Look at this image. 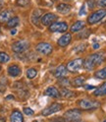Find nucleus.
Instances as JSON below:
<instances>
[{"instance_id": "nucleus-43", "label": "nucleus", "mask_w": 106, "mask_h": 122, "mask_svg": "<svg viewBox=\"0 0 106 122\" xmlns=\"http://www.w3.org/2000/svg\"></svg>"}, {"instance_id": "nucleus-29", "label": "nucleus", "mask_w": 106, "mask_h": 122, "mask_svg": "<svg viewBox=\"0 0 106 122\" xmlns=\"http://www.w3.org/2000/svg\"><path fill=\"white\" fill-rule=\"evenodd\" d=\"M87 47V44L86 43H82V44H80L79 46H77L74 50L76 51V53H81V52H84L85 49Z\"/></svg>"}, {"instance_id": "nucleus-18", "label": "nucleus", "mask_w": 106, "mask_h": 122, "mask_svg": "<svg viewBox=\"0 0 106 122\" xmlns=\"http://www.w3.org/2000/svg\"><path fill=\"white\" fill-rule=\"evenodd\" d=\"M57 11L61 14H68L70 11H71V6L68 5L66 3H60L58 6H57Z\"/></svg>"}, {"instance_id": "nucleus-14", "label": "nucleus", "mask_w": 106, "mask_h": 122, "mask_svg": "<svg viewBox=\"0 0 106 122\" xmlns=\"http://www.w3.org/2000/svg\"><path fill=\"white\" fill-rule=\"evenodd\" d=\"M10 121L11 122H24V117H23L22 113L19 110H14L11 113Z\"/></svg>"}, {"instance_id": "nucleus-13", "label": "nucleus", "mask_w": 106, "mask_h": 122, "mask_svg": "<svg viewBox=\"0 0 106 122\" xmlns=\"http://www.w3.org/2000/svg\"><path fill=\"white\" fill-rule=\"evenodd\" d=\"M44 95L47 97H59L60 92L55 87H48L44 91Z\"/></svg>"}, {"instance_id": "nucleus-17", "label": "nucleus", "mask_w": 106, "mask_h": 122, "mask_svg": "<svg viewBox=\"0 0 106 122\" xmlns=\"http://www.w3.org/2000/svg\"><path fill=\"white\" fill-rule=\"evenodd\" d=\"M12 18V11L11 10H4L0 12V23L8 22Z\"/></svg>"}, {"instance_id": "nucleus-39", "label": "nucleus", "mask_w": 106, "mask_h": 122, "mask_svg": "<svg viewBox=\"0 0 106 122\" xmlns=\"http://www.w3.org/2000/svg\"><path fill=\"white\" fill-rule=\"evenodd\" d=\"M16 33H17V30H15V29L11 30V35H15V34H16Z\"/></svg>"}, {"instance_id": "nucleus-38", "label": "nucleus", "mask_w": 106, "mask_h": 122, "mask_svg": "<svg viewBox=\"0 0 106 122\" xmlns=\"http://www.w3.org/2000/svg\"><path fill=\"white\" fill-rule=\"evenodd\" d=\"M11 98H12V100L14 98V97H13V96H11V95H10V96H7V97H6V100H11Z\"/></svg>"}, {"instance_id": "nucleus-26", "label": "nucleus", "mask_w": 106, "mask_h": 122, "mask_svg": "<svg viewBox=\"0 0 106 122\" xmlns=\"http://www.w3.org/2000/svg\"><path fill=\"white\" fill-rule=\"evenodd\" d=\"M36 74H37V72L34 68H29V69L27 70V77L29 79H34L36 76Z\"/></svg>"}, {"instance_id": "nucleus-3", "label": "nucleus", "mask_w": 106, "mask_h": 122, "mask_svg": "<svg viewBox=\"0 0 106 122\" xmlns=\"http://www.w3.org/2000/svg\"><path fill=\"white\" fill-rule=\"evenodd\" d=\"M106 16V9H100L92 13L87 18V23L89 25H94L100 22Z\"/></svg>"}, {"instance_id": "nucleus-6", "label": "nucleus", "mask_w": 106, "mask_h": 122, "mask_svg": "<svg viewBox=\"0 0 106 122\" xmlns=\"http://www.w3.org/2000/svg\"><path fill=\"white\" fill-rule=\"evenodd\" d=\"M61 109H62V104H60L58 102H54V103L50 104L49 106H47V107H45L44 109H42L40 114L42 116H48L53 113H56V112L60 111Z\"/></svg>"}, {"instance_id": "nucleus-30", "label": "nucleus", "mask_w": 106, "mask_h": 122, "mask_svg": "<svg viewBox=\"0 0 106 122\" xmlns=\"http://www.w3.org/2000/svg\"><path fill=\"white\" fill-rule=\"evenodd\" d=\"M24 113L28 116H33L34 114V111L31 108V107H25L24 108Z\"/></svg>"}, {"instance_id": "nucleus-28", "label": "nucleus", "mask_w": 106, "mask_h": 122, "mask_svg": "<svg viewBox=\"0 0 106 122\" xmlns=\"http://www.w3.org/2000/svg\"><path fill=\"white\" fill-rule=\"evenodd\" d=\"M58 83H59V85L62 86V87H68V86L71 85L70 80H68V79H66V78H62L61 80H59Z\"/></svg>"}, {"instance_id": "nucleus-31", "label": "nucleus", "mask_w": 106, "mask_h": 122, "mask_svg": "<svg viewBox=\"0 0 106 122\" xmlns=\"http://www.w3.org/2000/svg\"><path fill=\"white\" fill-rule=\"evenodd\" d=\"M96 6H98L99 8H105L106 7V0H97Z\"/></svg>"}, {"instance_id": "nucleus-25", "label": "nucleus", "mask_w": 106, "mask_h": 122, "mask_svg": "<svg viewBox=\"0 0 106 122\" xmlns=\"http://www.w3.org/2000/svg\"><path fill=\"white\" fill-rule=\"evenodd\" d=\"M10 60V56L6 52L1 51L0 52V63H6Z\"/></svg>"}, {"instance_id": "nucleus-37", "label": "nucleus", "mask_w": 106, "mask_h": 122, "mask_svg": "<svg viewBox=\"0 0 106 122\" xmlns=\"http://www.w3.org/2000/svg\"><path fill=\"white\" fill-rule=\"evenodd\" d=\"M3 5H4L3 0H0V11H1V9L3 8Z\"/></svg>"}, {"instance_id": "nucleus-32", "label": "nucleus", "mask_w": 106, "mask_h": 122, "mask_svg": "<svg viewBox=\"0 0 106 122\" xmlns=\"http://www.w3.org/2000/svg\"><path fill=\"white\" fill-rule=\"evenodd\" d=\"M87 4L90 10H92L95 6V0H87Z\"/></svg>"}, {"instance_id": "nucleus-11", "label": "nucleus", "mask_w": 106, "mask_h": 122, "mask_svg": "<svg viewBox=\"0 0 106 122\" xmlns=\"http://www.w3.org/2000/svg\"><path fill=\"white\" fill-rule=\"evenodd\" d=\"M67 73H68V69H67V67H65L64 65L58 66L56 69L54 70V72H53V74H54V77H56L58 79L65 78V76L67 75Z\"/></svg>"}, {"instance_id": "nucleus-5", "label": "nucleus", "mask_w": 106, "mask_h": 122, "mask_svg": "<svg viewBox=\"0 0 106 122\" xmlns=\"http://www.w3.org/2000/svg\"><path fill=\"white\" fill-rule=\"evenodd\" d=\"M29 47V42L28 41H18L12 45V50L15 53H23Z\"/></svg>"}, {"instance_id": "nucleus-33", "label": "nucleus", "mask_w": 106, "mask_h": 122, "mask_svg": "<svg viewBox=\"0 0 106 122\" xmlns=\"http://www.w3.org/2000/svg\"><path fill=\"white\" fill-rule=\"evenodd\" d=\"M17 3L19 6H27L29 3V0H18Z\"/></svg>"}, {"instance_id": "nucleus-23", "label": "nucleus", "mask_w": 106, "mask_h": 122, "mask_svg": "<svg viewBox=\"0 0 106 122\" xmlns=\"http://www.w3.org/2000/svg\"><path fill=\"white\" fill-rule=\"evenodd\" d=\"M94 77L97 79H100V80H105L106 79V67L96 71L94 73Z\"/></svg>"}, {"instance_id": "nucleus-40", "label": "nucleus", "mask_w": 106, "mask_h": 122, "mask_svg": "<svg viewBox=\"0 0 106 122\" xmlns=\"http://www.w3.org/2000/svg\"><path fill=\"white\" fill-rule=\"evenodd\" d=\"M33 122H43V121H41V120H34Z\"/></svg>"}, {"instance_id": "nucleus-20", "label": "nucleus", "mask_w": 106, "mask_h": 122, "mask_svg": "<svg viewBox=\"0 0 106 122\" xmlns=\"http://www.w3.org/2000/svg\"><path fill=\"white\" fill-rule=\"evenodd\" d=\"M85 81H86V79L84 77H77V78L73 79V81L71 82V85H73L76 88H79V87H82L84 85Z\"/></svg>"}, {"instance_id": "nucleus-27", "label": "nucleus", "mask_w": 106, "mask_h": 122, "mask_svg": "<svg viewBox=\"0 0 106 122\" xmlns=\"http://www.w3.org/2000/svg\"><path fill=\"white\" fill-rule=\"evenodd\" d=\"M89 35H90V30H87V29H82V32L79 34V37L80 39H86V37H88L89 36Z\"/></svg>"}, {"instance_id": "nucleus-22", "label": "nucleus", "mask_w": 106, "mask_h": 122, "mask_svg": "<svg viewBox=\"0 0 106 122\" xmlns=\"http://www.w3.org/2000/svg\"><path fill=\"white\" fill-rule=\"evenodd\" d=\"M60 96H62V97H65V98H71V97H73L75 95H74V93H73L72 91L68 90V89H66V88H63V89H61V91H60Z\"/></svg>"}, {"instance_id": "nucleus-1", "label": "nucleus", "mask_w": 106, "mask_h": 122, "mask_svg": "<svg viewBox=\"0 0 106 122\" xmlns=\"http://www.w3.org/2000/svg\"><path fill=\"white\" fill-rule=\"evenodd\" d=\"M104 53L103 52H97L89 55L85 61H84V67L87 71L93 70L95 67L99 66L104 61Z\"/></svg>"}, {"instance_id": "nucleus-36", "label": "nucleus", "mask_w": 106, "mask_h": 122, "mask_svg": "<svg viewBox=\"0 0 106 122\" xmlns=\"http://www.w3.org/2000/svg\"><path fill=\"white\" fill-rule=\"evenodd\" d=\"M92 47H93L94 49H98V48L100 47V44H99V43H94V44L92 45Z\"/></svg>"}, {"instance_id": "nucleus-35", "label": "nucleus", "mask_w": 106, "mask_h": 122, "mask_svg": "<svg viewBox=\"0 0 106 122\" xmlns=\"http://www.w3.org/2000/svg\"><path fill=\"white\" fill-rule=\"evenodd\" d=\"M85 89H87V90H93V89H95V87L89 86V85H85Z\"/></svg>"}, {"instance_id": "nucleus-12", "label": "nucleus", "mask_w": 106, "mask_h": 122, "mask_svg": "<svg viewBox=\"0 0 106 122\" xmlns=\"http://www.w3.org/2000/svg\"><path fill=\"white\" fill-rule=\"evenodd\" d=\"M71 41H72V35L68 33V34L63 35L61 37H60V39L58 40V41H57V43H58L59 46L65 47L71 42Z\"/></svg>"}, {"instance_id": "nucleus-8", "label": "nucleus", "mask_w": 106, "mask_h": 122, "mask_svg": "<svg viewBox=\"0 0 106 122\" xmlns=\"http://www.w3.org/2000/svg\"><path fill=\"white\" fill-rule=\"evenodd\" d=\"M82 66H84V59L77 58V59L70 61V62L68 63L67 69H68V71H71V72H77Z\"/></svg>"}, {"instance_id": "nucleus-15", "label": "nucleus", "mask_w": 106, "mask_h": 122, "mask_svg": "<svg viewBox=\"0 0 106 122\" xmlns=\"http://www.w3.org/2000/svg\"><path fill=\"white\" fill-rule=\"evenodd\" d=\"M85 26H86V24H85L84 21H77L72 25L70 30H71L72 33H78V32H80V30H82V29H84Z\"/></svg>"}, {"instance_id": "nucleus-2", "label": "nucleus", "mask_w": 106, "mask_h": 122, "mask_svg": "<svg viewBox=\"0 0 106 122\" xmlns=\"http://www.w3.org/2000/svg\"><path fill=\"white\" fill-rule=\"evenodd\" d=\"M78 105L82 109L92 110V109H96L99 107L100 103L96 101H90V100H87V98H82V100L78 102Z\"/></svg>"}, {"instance_id": "nucleus-7", "label": "nucleus", "mask_w": 106, "mask_h": 122, "mask_svg": "<svg viewBox=\"0 0 106 122\" xmlns=\"http://www.w3.org/2000/svg\"><path fill=\"white\" fill-rule=\"evenodd\" d=\"M68 30V25L65 22H54L49 26V30L52 33H65Z\"/></svg>"}, {"instance_id": "nucleus-41", "label": "nucleus", "mask_w": 106, "mask_h": 122, "mask_svg": "<svg viewBox=\"0 0 106 122\" xmlns=\"http://www.w3.org/2000/svg\"><path fill=\"white\" fill-rule=\"evenodd\" d=\"M103 122H106V120H104V121H103Z\"/></svg>"}, {"instance_id": "nucleus-10", "label": "nucleus", "mask_w": 106, "mask_h": 122, "mask_svg": "<svg viewBox=\"0 0 106 122\" xmlns=\"http://www.w3.org/2000/svg\"><path fill=\"white\" fill-rule=\"evenodd\" d=\"M57 19V16L55 14L53 13H47L42 16L41 18V23L43 26H50L52 25L53 23H54V21Z\"/></svg>"}, {"instance_id": "nucleus-21", "label": "nucleus", "mask_w": 106, "mask_h": 122, "mask_svg": "<svg viewBox=\"0 0 106 122\" xmlns=\"http://www.w3.org/2000/svg\"><path fill=\"white\" fill-rule=\"evenodd\" d=\"M19 23H20L19 17H13L7 22V27L11 28V29H14L15 27H17L19 25Z\"/></svg>"}, {"instance_id": "nucleus-4", "label": "nucleus", "mask_w": 106, "mask_h": 122, "mask_svg": "<svg viewBox=\"0 0 106 122\" xmlns=\"http://www.w3.org/2000/svg\"><path fill=\"white\" fill-rule=\"evenodd\" d=\"M82 115V112L80 109L78 108H74V109H70V110H67L64 113V118L66 120V122H72V121H77L81 118Z\"/></svg>"}, {"instance_id": "nucleus-19", "label": "nucleus", "mask_w": 106, "mask_h": 122, "mask_svg": "<svg viewBox=\"0 0 106 122\" xmlns=\"http://www.w3.org/2000/svg\"><path fill=\"white\" fill-rule=\"evenodd\" d=\"M93 95L96 96V97L106 96V83L102 84L100 87H98L97 89H95V91L93 92Z\"/></svg>"}, {"instance_id": "nucleus-34", "label": "nucleus", "mask_w": 106, "mask_h": 122, "mask_svg": "<svg viewBox=\"0 0 106 122\" xmlns=\"http://www.w3.org/2000/svg\"><path fill=\"white\" fill-rule=\"evenodd\" d=\"M79 15L80 16H84V15H86V5L85 4L81 7V9L79 11Z\"/></svg>"}, {"instance_id": "nucleus-16", "label": "nucleus", "mask_w": 106, "mask_h": 122, "mask_svg": "<svg viewBox=\"0 0 106 122\" xmlns=\"http://www.w3.org/2000/svg\"><path fill=\"white\" fill-rule=\"evenodd\" d=\"M8 74L11 77H18L21 74V69L18 65H11L8 67Z\"/></svg>"}, {"instance_id": "nucleus-42", "label": "nucleus", "mask_w": 106, "mask_h": 122, "mask_svg": "<svg viewBox=\"0 0 106 122\" xmlns=\"http://www.w3.org/2000/svg\"><path fill=\"white\" fill-rule=\"evenodd\" d=\"M0 70H1V67H0Z\"/></svg>"}, {"instance_id": "nucleus-24", "label": "nucleus", "mask_w": 106, "mask_h": 122, "mask_svg": "<svg viewBox=\"0 0 106 122\" xmlns=\"http://www.w3.org/2000/svg\"><path fill=\"white\" fill-rule=\"evenodd\" d=\"M41 13H42V11H41V10H39H39H34V11L33 16H32V21H33L34 24H36V21L39 22Z\"/></svg>"}, {"instance_id": "nucleus-9", "label": "nucleus", "mask_w": 106, "mask_h": 122, "mask_svg": "<svg viewBox=\"0 0 106 122\" xmlns=\"http://www.w3.org/2000/svg\"><path fill=\"white\" fill-rule=\"evenodd\" d=\"M35 49L39 53H40V54L49 55L53 50V47H52V45L48 42H40V43H39L36 45Z\"/></svg>"}]
</instances>
